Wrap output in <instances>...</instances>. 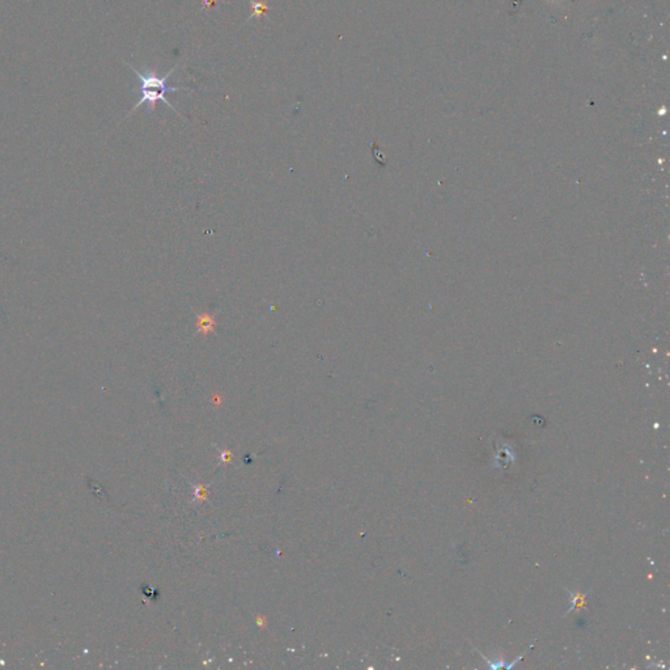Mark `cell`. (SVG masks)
I'll use <instances>...</instances> for the list:
<instances>
[{
	"instance_id": "obj_1",
	"label": "cell",
	"mask_w": 670,
	"mask_h": 670,
	"mask_svg": "<svg viewBox=\"0 0 670 670\" xmlns=\"http://www.w3.org/2000/svg\"><path fill=\"white\" fill-rule=\"evenodd\" d=\"M130 68L134 71L136 78L139 79L140 82V88H139V93H140V100L136 103L133 110L130 112V114L134 113L135 110L138 108H140L142 105H147L148 106V110L152 112L155 110L156 103L159 101H163V103L168 105L170 109L175 110V106L172 103H169L166 100V94L168 92L173 93L177 92V91H186L185 87H170L168 85V79L170 78V75L175 73V68L177 67H173L169 73L164 75V76H157L155 71H151V73H140L138 71L135 67L130 66Z\"/></svg>"
},
{
	"instance_id": "obj_2",
	"label": "cell",
	"mask_w": 670,
	"mask_h": 670,
	"mask_svg": "<svg viewBox=\"0 0 670 670\" xmlns=\"http://www.w3.org/2000/svg\"><path fill=\"white\" fill-rule=\"evenodd\" d=\"M249 4H250V7H252V10H253V12H252V15L249 16L248 19H247V21H245L244 24H247L248 21L252 20V19H254V17H261L262 15L268 13V10H271V8L268 7V4H265V3H263V1H261V0H249Z\"/></svg>"
}]
</instances>
